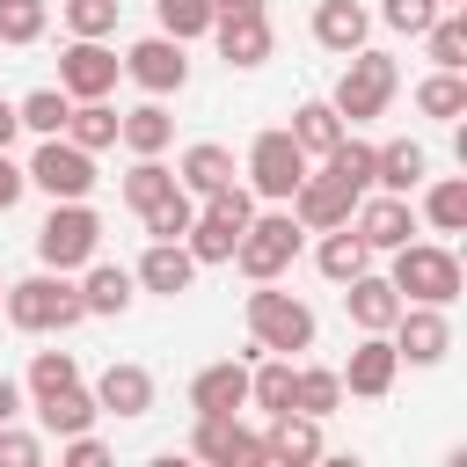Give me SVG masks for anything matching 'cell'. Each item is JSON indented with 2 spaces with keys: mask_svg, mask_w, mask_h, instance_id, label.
I'll return each mask as SVG.
<instances>
[{
  "mask_svg": "<svg viewBox=\"0 0 467 467\" xmlns=\"http://www.w3.org/2000/svg\"><path fill=\"white\" fill-rule=\"evenodd\" d=\"M58 467H117V452L88 431V438H66V452H58Z\"/></svg>",
  "mask_w": 467,
  "mask_h": 467,
  "instance_id": "cell-47",
  "label": "cell"
},
{
  "mask_svg": "<svg viewBox=\"0 0 467 467\" xmlns=\"http://www.w3.org/2000/svg\"><path fill=\"white\" fill-rule=\"evenodd\" d=\"M350 234L365 241V255H394V248H409V234H416V212H409V197H358V212H350Z\"/></svg>",
  "mask_w": 467,
  "mask_h": 467,
  "instance_id": "cell-14",
  "label": "cell"
},
{
  "mask_svg": "<svg viewBox=\"0 0 467 467\" xmlns=\"http://www.w3.org/2000/svg\"><path fill=\"white\" fill-rule=\"evenodd\" d=\"M263 452H270V467H314L328 445H321V423L314 416H270V431H263Z\"/></svg>",
  "mask_w": 467,
  "mask_h": 467,
  "instance_id": "cell-24",
  "label": "cell"
},
{
  "mask_svg": "<svg viewBox=\"0 0 467 467\" xmlns=\"http://www.w3.org/2000/svg\"><path fill=\"white\" fill-rule=\"evenodd\" d=\"M153 22H161L168 44H190V36H212L219 7H212V0H153Z\"/></svg>",
  "mask_w": 467,
  "mask_h": 467,
  "instance_id": "cell-33",
  "label": "cell"
},
{
  "mask_svg": "<svg viewBox=\"0 0 467 467\" xmlns=\"http://www.w3.org/2000/svg\"><path fill=\"white\" fill-rule=\"evenodd\" d=\"M7 321L22 328V336H66L73 321H88V306H80V285L73 277H58V270H36V277H22V285H7Z\"/></svg>",
  "mask_w": 467,
  "mask_h": 467,
  "instance_id": "cell-2",
  "label": "cell"
},
{
  "mask_svg": "<svg viewBox=\"0 0 467 467\" xmlns=\"http://www.w3.org/2000/svg\"><path fill=\"white\" fill-rule=\"evenodd\" d=\"M343 409V379L328 372V365H299V379H292V416H336Z\"/></svg>",
  "mask_w": 467,
  "mask_h": 467,
  "instance_id": "cell-31",
  "label": "cell"
},
{
  "mask_svg": "<svg viewBox=\"0 0 467 467\" xmlns=\"http://www.w3.org/2000/svg\"><path fill=\"white\" fill-rule=\"evenodd\" d=\"M299 182H306V153L292 146V131H285V124L255 131V146H248V197L292 204V190H299Z\"/></svg>",
  "mask_w": 467,
  "mask_h": 467,
  "instance_id": "cell-8",
  "label": "cell"
},
{
  "mask_svg": "<svg viewBox=\"0 0 467 467\" xmlns=\"http://www.w3.org/2000/svg\"><path fill=\"white\" fill-rule=\"evenodd\" d=\"M438 7H445V15H460V7H467V0H438Z\"/></svg>",
  "mask_w": 467,
  "mask_h": 467,
  "instance_id": "cell-55",
  "label": "cell"
},
{
  "mask_svg": "<svg viewBox=\"0 0 467 467\" xmlns=\"http://www.w3.org/2000/svg\"><path fill=\"white\" fill-rule=\"evenodd\" d=\"M95 248H102V219L88 212V204H51V219L36 226V263L44 270H88L95 263Z\"/></svg>",
  "mask_w": 467,
  "mask_h": 467,
  "instance_id": "cell-6",
  "label": "cell"
},
{
  "mask_svg": "<svg viewBox=\"0 0 467 467\" xmlns=\"http://www.w3.org/2000/svg\"><path fill=\"white\" fill-rule=\"evenodd\" d=\"M22 190H29V175H22V168L0 153V212H15V204H22Z\"/></svg>",
  "mask_w": 467,
  "mask_h": 467,
  "instance_id": "cell-48",
  "label": "cell"
},
{
  "mask_svg": "<svg viewBox=\"0 0 467 467\" xmlns=\"http://www.w3.org/2000/svg\"><path fill=\"white\" fill-rule=\"evenodd\" d=\"M423 219H431L438 234H460V226H467V182H460V175L431 182V190H423Z\"/></svg>",
  "mask_w": 467,
  "mask_h": 467,
  "instance_id": "cell-40",
  "label": "cell"
},
{
  "mask_svg": "<svg viewBox=\"0 0 467 467\" xmlns=\"http://www.w3.org/2000/svg\"><path fill=\"white\" fill-rule=\"evenodd\" d=\"M175 190H182V197H219V190H234V153L212 146V139L182 146V161H175Z\"/></svg>",
  "mask_w": 467,
  "mask_h": 467,
  "instance_id": "cell-20",
  "label": "cell"
},
{
  "mask_svg": "<svg viewBox=\"0 0 467 467\" xmlns=\"http://www.w3.org/2000/svg\"><path fill=\"white\" fill-rule=\"evenodd\" d=\"M66 146H80V153L117 146V109H109V102H73V117H66Z\"/></svg>",
  "mask_w": 467,
  "mask_h": 467,
  "instance_id": "cell-35",
  "label": "cell"
},
{
  "mask_svg": "<svg viewBox=\"0 0 467 467\" xmlns=\"http://www.w3.org/2000/svg\"><path fill=\"white\" fill-rule=\"evenodd\" d=\"M365 36H372V15H365L358 0H321V7H314V44H321V51L358 58Z\"/></svg>",
  "mask_w": 467,
  "mask_h": 467,
  "instance_id": "cell-23",
  "label": "cell"
},
{
  "mask_svg": "<svg viewBox=\"0 0 467 467\" xmlns=\"http://www.w3.org/2000/svg\"><path fill=\"white\" fill-rule=\"evenodd\" d=\"M88 394H95L102 416H146V409H153V372H146V365H109Z\"/></svg>",
  "mask_w": 467,
  "mask_h": 467,
  "instance_id": "cell-25",
  "label": "cell"
},
{
  "mask_svg": "<svg viewBox=\"0 0 467 467\" xmlns=\"http://www.w3.org/2000/svg\"><path fill=\"white\" fill-rule=\"evenodd\" d=\"M285 131H292V146H299V153H306V161H328V153H336V146H343V139H350V131H343V117H336V109H328V102H299V109H292V124H285Z\"/></svg>",
  "mask_w": 467,
  "mask_h": 467,
  "instance_id": "cell-28",
  "label": "cell"
},
{
  "mask_svg": "<svg viewBox=\"0 0 467 467\" xmlns=\"http://www.w3.org/2000/svg\"><path fill=\"white\" fill-rule=\"evenodd\" d=\"M44 22H51L44 0H0V44H36Z\"/></svg>",
  "mask_w": 467,
  "mask_h": 467,
  "instance_id": "cell-43",
  "label": "cell"
},
{
  "mask_svg": "<svg viewBox=\"0 0 467 467\" xmlns=\"http://www.w3.org/2000/svg\"><path fill=\"white\" fill-rule=\"evenodd\" d=\"M146 467H197L190 452H161V460H146Z\"/></svg>",
  "mask_w": 467,
  "mask_h": 467,
  "instance_id": "cell-52",
  "label": "cell"
},
{
  "mask_svg": "<svg viewBox=\"0 0 467 467\" xmlns=\"http://www.w3.org/2000/svg\"><path fill=\"white\" fill-rule=\"evenodd\" d=\"M66 29L73 44H102L117 29V0H66Z\"/></svg>",
  "mask_w": 467,
  "mask_h": 467,
  "instance_id": "cell-44",
  "label": "cell"
},
{
  "mask_svg": "<svg viewBox=\"0 0 467 467\" xmlns=\"http://www.w3.org/2000/svg\"><path fill=\"white\" fill-rule=\"evenodd\" d=\"M423 51H431L438 73H460V66H467V15H438V22L423 29Z\"/></svg>",
  "mask_w": 467,
  "mask_h": 467,
  "instance_id": "cell-36",
  "label": "cell"
},
{
  "mask_svg": "<svg viewBox=\"0 0 467 467\" xmlns=\"http://www.w3.org/2000/svg\"><path fill=\"white\" fill-rule=\"evenodd\" d=\"M190 277H197V263H190L182 241H146V255H139V270H131V285H139V292H161V299L190 292Z\"/></svg>",
  "mask_w": 467,
  "mask_h": 467,
  "instance_id": "cell-22",
  "label": "cell"
},
{
  "mask_svg": "<svg viewBox=\"0 0 467 467\" xmlns=\"http://www.w3.org/2000/svg\"><path fill=\"white\" fill-rule=\"evenodd\" d=\"M292 255H299V226H292V212H255L248 234H241V248H234V263H241L248 285H277V277L292 270Z\"/></svg>",
  "mask_w": 467,
  "mask_h": 467,
  "instance_id": "cell-7",
  "label": "cell"
},
{
  "mask_svg": "<svg viewBox=\"0 0 467 467\" xmlns=\"http://www.w3.org/2000/svg\"><path fill=\"white\" fill-rule=\"evenodd\" d=\"M445 467H467V445H452V452H445Z\"/></svg>",
  "mask_w": 467,
  "mask_h": 467,
  "instance_id": "cell-54",
  "label": "cell"
},
{
  "mask_svg": "<svg viewBox=\"0 0 467 467\" xmlns=\"http://www.w3.org/2000/svg\"><path fill=\"white\" fill-rule=\"evenodd\" d=\"M387 343H394V358H409V365H438V358L452 350V321H445L438 306H401V321L387 328Z\"/></svg>",
  "mask_w": 467,
  "mask_h": 467,
  "instance_id": "cell-15",
  "label": "cell"
},
{
  "mask_svg": "<svg viewBox=\"0 0 467 467\" xmlns=\"http://www.w3.org/2000/svg\"><path fill=\"white\" fill-rule=\"evenodd\" d=\"M190 409H197V416H234V409H248V365H241V358L204 365V372L190 379Z\"/></svg>",
  "mask_w": 467,
  "mask_h": 467,
  "instance_id": "cell-19",
  "label": "cell"
},
{
  "mask_svg": "<svg viewBox=\"0 0 467 467\" xmlns=\"http://www.w3.org/2000/svg\"><path fill=\"white\" fill-rule=\"evenodd\" d=\"M124 73H131L146 95H182V88H190V58H182V44H168V36H139V44L124 51Z\"/></svg>",
  "mask_w": 467,
  "mask_h": 467,
  "instance_id": "cell-12",
  "label": "cell"
},
{
  "mask_svg": "<svg viewBox=\"0 0 467 467\" xmlns=\"http://www.w3.org/2000/svg\"><path fill=\"white\" fill-rule=\"evenodd\" d=\"M95 416H102V409H95V394H88V387H58V394H44V401H36V423H44L58 445H66V438H88V431H95Z\"/></svg>",
  "mask_w": 467,
  "mask_h": 467,
  "instance_id": "cell-26",
  "label": "cell"
},
{
  "mask_svg": "<svg viewBox=\"0 0 467 467\" xmlns=\"http://www.w3.org/2000/svg\"><path fill=\"white\" fill-rule=\"evenodd\" d=\"M58 387H80L73 350H36V358H29V394L44 401V394H58Z\"/></svg>",
  "mask_w": 467,
  "mask_h": 467,
  "instance_id": "cell-42",
  "label": "cell"
},
{
  "mask_svg": "<svg viewBox=\"0 0 467 467\" xmlns=\"http://www.w3.org/2000/svg\"><path fill=\"white\" fill-rule=\"evenodd\" d=\"M219 15H248V7H263V0H212Z\"/></svg>",
  "mask_w": 467,
  "mask_h": 467,
  "instance_id": "cell-53",
  "label": "cell"
},
{
  "mask_svg": "<svg viewBox=\"0 0 467 467\" xmlns=\"http://www.w3.org/2000/svg\"><path fill=\"white\" fill-rule=\"evenodd\" d=\"M0 299H7V285H0Z\"/></svg>",
  "mask_w": 467,
  "mask_h": 467,
  "instance_id": "cell-56",
  "label": "cell"
},
{
  "mask_svg": "<svg viewBox=\"0 0 467 467\" xmlns=\"http://www.w3.org/2000/svg\"><path fill=\"white\" fill-rule=\"evenodd\" d=\"M350 212H358V197H350L343 182L314 175V168H306V182L292 190V226H299V234H336V226H350Z\"/></svg>",
  "mask_w": 467,
  "mask_h": 467,
  "instance_id": "cell-13",
  "label": "cell"
},
{
  "mask_svg": "<svg viewBox=\"0 0 467 467\" xmlns=\"http://www.w3.org/2000/svg\"><path fill=\"white\" fill-rule=\"evenodd\" d=\"M343 314L358 321V336H387V328L401 321V292H394L387 277H372V270H365V277H350V285H343Z\"/></svg>",
  "mask_w": 467,
  "mask_h": 467,
  "instance_id": "cell-18",
  "label": "cell"
},
{
  "mask_svg": "<svg viewBox=\"0 0 467 467\" xmlns=\"http://www.w3.org/2000/svg\"><path fill=\"white\" fill-rule=\"evenodd\" d=\"M394 88H401V66L387 58V51H358V58H343V80H336V95H328V109L343 117V131H358V124H372L387 102H394Z\"/></svg>",
  "mask_w": 467,
  "mask_h": 467,
  "instance_id": "cell-3",
  "label": "cell"
},
{
  "mask_svg": "<svg viewBox=\"0 0 467 467\" xmlns=\"http://www.w3.org/2000/svg\"><path fill=\"white\" fill-rule=\"evenodd\" d=\"M248 336H255V350H270V358L314 350V306L292 299V292H277V285H255V292H248Z\"/></svg>",
  "mask_w": 467,
  "mask_h": 467,
  "instance_id": "cell-4",
  "label": "cell"
},
{
  "mask_svg": "<svg viewBox=\"0 0 467 467\" xmlns=\"http://www.w3.org/2000/svg\"><path fill=\"white\" fill-rule=\"evenodd\" d=\"M321 175H328V182H343L350 197H365V190H372V146H365V139H343V146L321 161Z\"/></svg>",
  "mask_w": 467,
  "mask_h": 467,
  "instance_id": "cell-38",
  "label": "cell"
},
{
  "mask_svg": "<svg viewBox=\"0 0 467 467\" xmlns=\"http://www.w3.org/2000/svg\"><path fill=\"white\" fill-rule=\"evenodd\" d=\"M394 372H401L394 343H387V336H358V350H350V365H343L336 379H343V394H358V401H379V394L394 387Z\"/></svg>",
  "mask_w": 467,
  "mask_h": 467,
  "instance_id": "cell-17",
  "label": "cell"
},
{
  "mask_svg": "<svg viewBox=\"0 0 467 467\" xmlns=\"http://www.w3.org/2000/svg\"><path fill=\"white\" fill-rule=\"evenodd\" d=\"M117 73H124V58H117L109 44H66V58H58V95H66V102H102V95L117 88Z\"/></svg>",
  "mask_w": 467,
  "mask_h": 467,
  "instance_id": "cell-11",
  "label": "cell"
},
{
  "mask_svg": "<svg viewBox=\"0 0 467 467\" xmlns=\"http://www.w3.org/2000/svg\"><path fill=\"white\" fill-rule=\"evenodd\" d=\"M22 175H29L51 204H88V190H95V153H80V146H66V139H44Z\"/></svg>",
  "mask_w": 467,
  "mask_h": 467,
  "instance_id": "cell-9",
  "label": "cell"
},
{
  "mask_svg": "<svg viewBox=\"0 0 467 467\" xmlns=\"http://www.w3.org/2000/svg\"><path fill=\"white\" fill-rule=\"evenodd\" d=\"M15 409H22V387L0 372V423H15Z\"/></svg>",
  "mask_w": 467,
  "mask_h": 467,
  "instance_id": "cell-49",
  "label": "cell"
},
{
  "mask_svg": "<svg viewBox=\"0 0 467 467\" xmlns=\"http://www.w3.org/2000/svg\"><path fill=\"white\" fill-rule=\"evenodd\" d=\"M139 226H146V241H182V234L197 226V204H190L182 190H168L161 204H146V212H139Z\"/></svg>",
  "mask_w": 467,
  "mask_h": 467,
  "instance_id": "cell-39",
  "label": "cell"
},
{
  "mask_svg": "<svg viewBox=\"0 0 467 467\" xmlns=\"http://www.w3.org/2000/svg\"><path fill=\"white\" fill-rule=\"evenodd\" d=\"M131 292H139V285H131L124 263H88V277H80V306H88V314H124Z\"/></svg>",
  "mask_w": 467,
  "mask_h": 467,
  "instance_id": "cell-29",
  "label": "cell"
},
{
  "mask_svg": "<svg viewBox=\"0 0 467 467\" xmlns=\"http://www.w3.org/2000/svg\"><path fill=\"white\" fill-rule=\"evenodd\" d=\"M168 190H175V168H161V161H131V175H124V204H131V212L161 204Z\"/></svg>",
  "mask_w": 467,
  "mask_h": 467,
  "instance_id": "cell-41",
  "label": "cell"
},
{
  "mask_svg": "<svg viewBox=\"0 0 467 467\" xmlns=\"http://www.w3.org/2000/svg\"><path fill=\"white\" fill-rule=\"evenodd\" d=\"M117 139L131 146V161H161V153H168V139H175V117H168L161 102H139V109H124V117H117Z\"/></svg>",
  "mask_w": 467,
  "mask_h": 467,
  "instance_id": "cell-27",
  "label": "cell"
},
{
  "mask_svg": "<svg viewBox=\"0 0 467 467\" xmlns=\"http://www.w3.org/2000/svg\"><path fill=\"white\" fill-rule=\"evenodd\" d=\"M423 175H431V153H423L416 139H387V146H372V190H379V197H409Z\"/></svg>",
  "mask_w": 467,
  "mask_h": 467,
  "instance_id": "cell-21",
  "label": "cell"
},
{
  "mask_svg": "<svg viewBox=\"0 0 467 467\" xmlns=\"http://www.w3.org/2000/svg\"><path fill=\"white\" fill-rule=\"evenodd\" d=\"M292 379H299L292 358H263V365H248V401L270 409V416H285L292 409Z\"/></svg>",
  "mask_w": 467,
  "mask_h": 467,
  "instance_id": "cell-32",
  "label": "cell"
},
{
  "mask_svg": "<svg viewBox=\"0 0 467 467\" xmlns=\"http://www.w3.org/2000/svg\"><path fill=\"white\" fill-rule=\"evenodd\" d=\"M416 109L438 117V124L467 117V80H460V73H431V80H416Z\"/></svg>",
  "mask_w": 467,
  "mask_h": 467,
  "instance_id": "cell-37",
  "label": "cell"
},
{
  "mask_svg": "<svg viewBox=\"0 0 467 467\" xmlns=\"http://www.w3.org/2000/svg\"><path fill=\"white\" fill-rule=\"evenodd\" d=\"M15 131H22V124H15V102H0V153L15 146Z\"/></svg>",
  "mask_w": 467,
  "mask_h": 467,
  "instance_id": "cell-50",
  "label": "cell"
},
{
  "mask_svg": "<svg viewBox=\"0 0 467 467\" xmlns=\"http://www.w3.org/2000/svg\"><path fill=\"white\" fill-rule=\"evenodd\" d=\"M66 117H73V102H66L58 88H36V95L15 102V124L36 131V139H66Z\"/></svg>",
  "mask_w": 467,
  "mask_h": 467,
  "instance_id": "cell-34",
  "label": "cell"
},
{
  "mask_svg": "<svg viewBox=\"0 0 467 467\" xmlns=\"http://www.w3.org/2000/svg\"><path fill=\"white\" fill-rule=\"evenodd\" d=\"M190 460H197V467H270L263 431H248L241 416H197V431H190Z\"/></svg>",
  "mask_w": 467,
  "mask_h": 467,
  "instance_id": "cell-10",
  "label": "cell"
},
{
  "mask_svg": "<svg viewBox=\"0 0 467 467\" xmlns=\"http://www.w3.org/2000/svg\"><path fill=\"white\" fill-rule=\"evenodd\" d=\"M314 467H365V460H358V452H321Z\"/></svg>",
  "mask_w": 467,
  "mask_h": 467,
  "instance_id": "cell-51",
  "label": "cell"
},
{
  "mask_svg": "<svg viewBox=\"0 0 467 467\" xmlns=\"http://www.w3.org/2000/svg\"><path fill=\"white\" fill-rule=\"evenodd\" d=\"M0 467H44V438H36V431L0 423Z\"/></svg>",
  "mask_w": 467,
  "mask_h": 467,
  "instance_id": "cell-46",
  "label": "cell"
},
{
  "mask_svg": "<svg viewBox=\"0 0 467 467\" xmlns=\"http://www.w3.org/2000/svg\"><path fill=\"white\" fill-rule=\"evenodd\" d=\"M438 15H445L438 0H379V22H387L394 36H423V29L438 22Z\"/></svg>",
  "mask_w": 467,
  "mask_h": 467,
  "instance_id": "cell-45",
  "label": "cell"
},
{
  "mask_svg": "<svg viewBox=\"0 0 467 467\" xmlns=\"http://www.w3.org/2000/svg\"><path fill=\"white\" fill-rule=\"evenodd\" d=\"M314 263H321V277H328V285H350V277H365V270H372V255H365V241H358L350 226H336V234H321V248H314Z\"/></svg>",
  "mask_w": 467,
  "mask_h": 467,
  "instance_id": "cell-30",
  "label": "cell"
},
{
  "mask_svg": "<svg viewBox=\"0 0 467 467\" xmlns=\"http://www.w3.org/2000/svg\"><path fill=\"white\" fill-rule=\"evenodd\" d=\"M387 285L401 292V306H452L460 299V255L445 248V241H409V248H394V270H387Z\"/></svg>",
  "mask_w": 467,
  "mask_h": 467,
  "instance_id": "cell-1",
  "label": "cell"
},
{
  "mask_svg": "<svg viewBox=\"0 0 467 467\" xmlns=\"http://www.w3.org/2000/svg\"><path fill=\"white\" fill-rule=\"evenodd\" d=\"M248 219H255V197L234 182V190H219V197H204V212H197V226L182 234V248H190V263L204 270V263H234V248H241V234H248Z\"/></svg>",
  "mask_w": 467,
  "mask_h": 467,
  "instance_id": "cell-5",
  "label": "cell"
},
{
  "mask_svg": "<svg viewBox=\"0 0 467 467\" xmlns=\"http://www.w3.org/2000/svg\"><path fill=\"white\" fill-rule=\"evenodd\" d=\"M212 44H219V58H226V66H263V58L277 51V36H270V15H263V7H248V15H219V22H212Z\"/></svg>",
  "mask_w": 467,
  "mask_h": 467,
  "instance_id": "cell-16",
  "label": "cell"
}]
</instances>
